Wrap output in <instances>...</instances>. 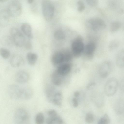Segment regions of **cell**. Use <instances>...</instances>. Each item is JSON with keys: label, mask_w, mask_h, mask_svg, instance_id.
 Segmentation results:
<instances>
[{"label": "cell", "mask_w": 124, "mask_h": 124, "mask_svg": "<svg viewBox=\"0 0 124 124\" xmlns=\"http://www.w3.org/2000/svg\"><path fill=\"white\" fill-rule=\"evenodd\" d=\"M43 17L46 21H49L53 18L54 11V7L52 2L49 0H42L41 4Z\"/></svg>", "instance_id": "1"}, {"label": "cell", "mask_w": 124, "mask_h": 124, "mask_svg": "<svg viewBox=\"0 0 124 124\" xmlns=\"http://www.w3.org/2000/svg\"><path fill=\"white\" fill-rule=\"evenodd\" d=\"M10 32L14 43L16 46L19 47L24 46L26 40L24 35L18 28H12Z\"/></svg>", "instance_id": "2"}, {"label": "cell", "mask_w": 124, "mask_h": 124, "mask_svg": "<svg viewBox=\"0 0 124 124\" xmlns=\"http://www.w3.org/2000/svg\"><path fill=\"white\" fill-rule=\"evenodd\" d=\"M118 85L117 80L115 78L108 79L104 86V91L106 95L109 97L114 95L117 91Z\"/></svg>", "instance_id": "3"}, {"label": "cell", "mask_w": 124, "mask_h": 124, "mask_svg": "<svg viewBox=\"0 0 124 124\" xmlns=\"http://www.w3.org/2000/svg\"><path fill=\"white\" fill-rule=\"evenodd\" d=\"M29 116L27 111L23 108H20L16 111L14 120L16 124H30Z\"/></svg>", "instance_id": "4"}, {"label": "cell", "mask_w": 124, "mask_h": 124, "mask_svg": "<svg viewBox=\"0 0 124 124\" xmlns=\"http://www.w3.org/2000/svg\"><path fill=\"white\" fill-rule=\"evenodd\" d=\"M7 10L10 16L18 17L21 15L22 11L21 3L17 0L11 1L8 5Z\"/></svg>", "instance_id": "5"}, {"label": "cell", "mask_w": 124, "mask_h": 124, "mask_svg": "<svg viewBox=\"0 0 124 124\" xmlns=\"http://www.w3.org/2000/svg\"><path fill=\"white\" fill-rule=\"evenodd\" d=\"M82 37L78 36L74 39L72 44V53L75 57H78L83 52L84 47Z\"/></svg>", "instance_id": "6"}, {"label": "cell", "mask_w": 124, "mask_h": 124, "mask_svg": "<svg viewBox=\"0 0 124 124\" xmlns=\"http://www.w3.org/2000/svg\"><path fill=\"white\" fill-rule=\"evenodd\" d=\"M86 24L88 28L95 31L104 29L106 27V24L104 21L99 18L89 19L86 21Z\"/></svg>", "instance_id": "7"}, {"label": "cell", "mask_w": 124, "mask_h": 124, "mask_svg": "<svg viewBox=\"0 0 124 124\" xmlns=\"http://www.w3.org/2000/svg\"><path fill=\"white\" fill-rule=\"evenodd\" d=\"M113 69L112 63L109 61H106L100 65L99 69V73L100 77L102 78L108 77L112 72Z\"/></svg>", "instance_id": "8"}, {"label": "cell", "mask_w": 124, "mask_h": 124, "mask_svg": "<svg viewBox=\"0 0 124 124\" xmlns=\"http://www.w3.org/2000/svg\"><path fill=\"white\" fill-rule=\"evenodd\" d=\"M21 89L19 86L16 85H10L8 86L7 89L8 95L12 99L19 100Z\"/></svg>", "instance_id": "9"}, {"label": "cell", "mask_w": 124, "mask_h": 124, "mask_svg": "<svg viewBox=\"0 0 124 124\" xmlns=\"http://www.w3.org/2000/svg\"><path fill=\"white\" fill-rule=\"evenodd\" d=\"M50 103L57 106H60L62 101V96L61 93L56 91L52 93L47 98Z\"/></svg>", "instance_id": "10"}, {"label": "cell", "mask_w": 124, "mask_h": 124, "mask_svg": "<svg viewBox=\"0 0 124 124\" xmlns=\"http://www.w3.org/2000/svg\"><path fill=\"white\" fill-rule=\"evenodd\" d=\"M51 61L52 64L55 65L60 64L64 62L62 52L57 51L54 53L51 56Z\"/></svg>", "instance_id": "11"}, {"label": "cell", "mask_w": 124, "mask_h": 124, "mask_svg": "<svg viewBox=\"0 0 124 124\" xmlns=\"http://www.w3.org/2000/svg\"><path fill=\"white\" fill-rule=\"evenodd\" d=\"M10 63L12 67L17 68L23 65L24 63V61L23 58L21 55L15 54L11 58Z\"/></svg>", "instance_id": "12"}, {"label": "cell", "mask_w": 124, "mask_h": 124, "mask_svg": "<svg viewBox=\"0 0 124 124\" xmlns=\"http://www.w3.org/2000/svg\"><path fill=\"white\" fill-rule=\"evenodd\" d=\"M33 95V91L30 87H26L21 88L19 100H27L30 99Z\"/></svg>", "instance_id": "13"}, {"label": "cell", "mask_w": 124, "mask_h": 124, "mask_svg": "<svg viewBox=\"0 0 124 124\" xmlns=\"http://www.w3.org/2000/svg\"><path fill=\"white\" fill-rule=\"evenodd\" d=\"M16 81L21 84H23L29 80V76L28 74L24 71H20L16 74L15 77Z\"/></svg>", "instance_id": "14"}, {"label": "cell", "mask_w": 124, "mask_h": 124, "mask_svg": "<svg viewBox=\"0 0 124 124\" xmlns=\"http://www.w3.org/2000/svg\"><path fill=\"white\" fill-rule=\"evenodd\" d=\"M71 69V66L70 64L65 63L59 65L56 70L60 75L63 77L68 74Z\"/></svg>", "instance_id": "15"}, {"label": "cell", "mask_w": 124, "mask_h": 124, "mask_svg": "<svg viewBox=\"0 0 124 124\" xmlns=\"http://www.w3.org/2000/svg\"><path fill=\"white\" fill-rule=\"evenodd\" d=\"M20 28L23 32L28 38L31 39L33 38L32 29L29 24L23 23L21 24Z\"/></svg>", "instance_id": "16"}, {"label": "cell", "mask_w": 124, "mask_h": 124, "mask_svg": "<svg viewBox=\"0 0 124 124\" xmlns=\"http://www.w3.org/2000/svg\"><path fill=\"white\" fill-rule=\"evenodd\" d=\"M96 48V46L95 43L93 42H90L85 46L83 52L87 56L91 57L93 55Z\"/></svg>", "instance_id": "17"}, {"label": "cell", "mask_w": 124, "mask_h": 124, "mask_svg": "<svg viewBox=\"0 0 124 124\" xmlns=\"http://www.w3.org/2000/svg\"><path fill=\"white\" fill-rule=\"evenodd\" d=\"M10 16L7 10H2L0 12V24L2 26L7 25L9 22Z\"/></svg>", "instance_id": "18"}, {"label": "cell", "mask_w": 124, "mask_h": 124, "mask_svg": "<svg viewBox=\"0 0 124 124\" xmlns=\"http://www.w3.org/2000/svg\"><path fill=\"white\" fill-rule=\"evenodd\" d=\"M114 109L115 113L117 114H121L124 111V99L120 98L115 102Z\"/></svg>", "instance_id": "19"}, {"label": "cell", "mask_w": 124, "mask_h": 124, "mask_svg": "<svg viewBox=\"0 0 124 124\" xmlns=\"http://www.w3.org/2000/svg\"><path fill=\"white\" fill-rule=\"evenodd\" d=\"M62 77L57 72L56 70H55L52 73L51 75L52 82L56 86H60L62 82Z\"/></svg>", "instance_id": "20"}, {"label": "cell", "mask_w": 124, "mask_h": 124, "mask_svg": "<svg viewBox=\"0 0 124 124\" xmlns=\"http://www.w3.org/2000/svg\"><path fill=\"white\" fill-rule=\"evenodd\" d=\"M46 120L47 124H64L62 119L58 115L54 116H49Z\"/></svg>", "instance_id": "21"}, {"label": "cell", "mask_w": 124, "mask_h": 124, "mask_svg": "<svg viewBox=\"0 0 124 124\" xmlns=\"http://www.w3.org/2000/svg\"><path fill=\"white\" fill-rule=\"evenodd\" d=\"M26 58L28 64L31 66H33L36 64L38 59V56L36 53L30 52L27 54Z\"/></svg>", "instance_id": "22"}, {"label": "cell", "mask_w": 124, "mask_h": 124, "mask_svg": "<svg viewBox=\"0 0 124 124\" xmlns=\"http://www.w3.org/2000/svg\"><path fill=\"white\" fill-rule=\"evenodd\" d=\"M116 63L117 65L119 67H124V49L118 53L116 56Z\"/></svg>", "instance_id": "23"}, {"label": "cell", "mask_w": 124, "mask_h": 124, "mask_svg": "<svg viewBox=\"0 0 124 124\" xmlns=\"http://www.w3.org/2000/svg\"><path fill=\"white\" fill-rule=\"evenodd\" d=\"M0 42L3 46H12L14 43L11 36H4L2 37Z\"/></svg>", "instance_id": "24"}, {"label": "cell", "mask_w": 124, "mask_h": 124, "mask_svg": "<svg viewBox=\"0 0 124 124\" xmlns=\"http://www.w3.org/2000/svg\"><path fill=\"white\" fill-rule=\"evenodd\" d=\"M121 23L118 21H115L112 22L110 24V30L112 32L117 31L120 27Z\"/></svg>", "instance_id": "25"}, {"label": "cell", "mask_w": 124, "mask_h": 124, "mask_svg": "<svg viewBox=\"0 0 124 124\" xmlns=\"http://www.w3.org/2000/svg\"><path fill=\"white\" fill-rule=\"evenodd\" d=\"M35 120L37 124H43L44 121L43 114L41 112L38 113L35 116Z\"/></svg>", "instance_id": "26"}, {"label": "cell", "mask_w": 124, "mask_h": 124, "mask_svg": "<svg viewBox=\"0 0 124 124\" xmlns=\"http://www.w3.org/2000/svg\"><path fill=\"white\" fill-rule=\"evenodd\" d=\"M54 36L56 39L61 40L64 39L65 38V34L64 32L62 30H58L54 32Z\"/></svg>", "instance_id": "27"}, {"label": "cell", "mask_w": 124, "mask_h": 124, "mask_svg": "<svg viewBox=\"0 0 124 124\" xmlns=\"http://www.w3.org/2000/svg\"><path fill=\"white\" fill-rule=\"evenodd\" d=\"M110 121V119L108 116L107 114H105L99 119L98 124H109Z\"/></svg>", "instance_id": "28"}, {"label": "cell", "mask_w": 124, "mask_h": 124, "mask_svg": "<svg viewBox=\"0 0 124 124\" xmlns=\"http://www.w3.org/2000/svg\"><path fill=\"white\" fill-rule=\"evenodd\" d=\"M0 54L1 57L5 59L8 58L10 55V51L8 49L4 48H0Z\"/></svg>", "instance_id": "29"}, {"label": "cell", "mask_w": 124, "mask_h": 124, "mask_svg": "<svg viewBox=\"0 0 124 124\" xmlns=\"http://www.w3.org/2000/svg\"><path fill=\"white\" fill-rule=\"evenodd\" d=\"M64 56L65 61L69 62L71 60L73 54L69 51L64 50L62 51Z\"/></svg>", "instance_id": "30"}, {"label": "cell", "mask_w": 124, "mask_h": 124, "mask_svg": "<svg viewBox=\"0 0 124 124\" xmlns=\"http://www.w3.org/2000/svg\"><path fill=\"white\" fill-rule=\"evenodd\" d=\"M94 118L93 115L91 113H87L86 116L85 120L87 123H91L93 122L94 121Z\"/></svg>", "instance_id": "31"}, {"label": "cell", "mask_w": 124, "mask_h": 124, "mask_svg": "<svg viewBox=\"0 0 124 124\" xmlns=\"http://www.w3.org/2000/svg\"><path fill=\"white\" fill-rule=\"evenodd\" d=\"M118 44V42L117 41L115 40H112L109 44V49L110 50H113L116 48Z\"/></svg>", "instance_id": "32"}, {"label": "cell", "mask_w": 124, "mask_h": 124, "mask_svg": "<svg viewBox=\"0 0 124 124\" xmlns=\"http://www.w3.org/2000/svg\"><path fill=\"white\" fill-rule=\"evenodd\" d=\"M85 8V5L83 2L81 0L78 1V9L79 12L82 11Z\"/></svg>", "instance_id": "33"}, {"label": "cell", "mask_w": 124, "mask_h": 124, "mask_svg": "<svg viewBox=\"0 0 124 124\" xmlns=\"http://www.w3.org/2000/svg\"><path fill=\"white\" fill-rule=\"evenodd\" d=\"M25 48L28 50H30L32 47V44L29 40H26L24 45Z\"/></svg>", "instance_id": "34"}, {"label": "cell", "mask_w": 124, "mask_h": 124, "mask_svg": "<svg viewBox=\"0 0 124 124\" xmlns=\"http://www.w3.org/2000/svg\"><path fill=\"white\" fill-rule=\"evenodd\" d=\"M119 85L121 91L124 92V78H122L120 80Z\"/></svg>", "instance_id": "35"}, {"label": "cell", "mask_w": 124, "mask_h": 124, "mask_svg": "<svg viewBox=\"0 0 124 124\" xmlns=\"http://www.w3.org/2000/svg\"><path fill=\"white\" fill-rule=\"evenodd\" d=\"M87 3L90 5L94 6L97 4V1L96 0H87Z\"/></svg>", "instance_id": "36"}, {"label": "cell", "mask_w": 124, "mask_h": 124, "mask_svg": "<svg viewBox=\"0 0 124 124\" xmlns=\"http://www.w3.org/2000/svg\"><path fill=\"white\" fill-rule=\"evenodd\" d=\"M73 105L74 107H76L78 105V102L77 99L75 98H73L72 99Z\"/></svg>", "instance_id": "37"}, {"label": "cell", "mask_w": 124, "mask_h": 124, "mask_svg": "<svg viewBox=\"0 0 124 124\" xmlns=\"http://www.w3.org/2000/svg\"><path fill=\"white\" fill-rule=\"evenodd\" d=\"M79 92L77 91H76L74 92V96L75 97H78L79 96Z\"/></svg>", "instance_id": "38"}, {"label": "cell", "mask_w": 124, "mask_h": 124, "mask_svg": "<svg viewBox=\"0 0 124 124\" xmlns=\"http://www.w3.org/2000/svg\"><path fill=\"white\" fill-rule=\"evenodd\" d=\"M27 2L29 4H31L32 3L33 1L34 0H27Z\"/></svg>", "instance_id": "39"}, {"label": "cell", "mask_w": 124, "mask_h": 124, "mask_svg": "<svg viewBox=\"0 0 124 124\" xmlns=\"http://www.w3.org/2000/svg\"><path fill=\"white\" fill-rule=\"evenodd\" d=\"M6 0H0V2H4V1H6Z\"/></svg>", "instance_id": "40"}]
</instances>
